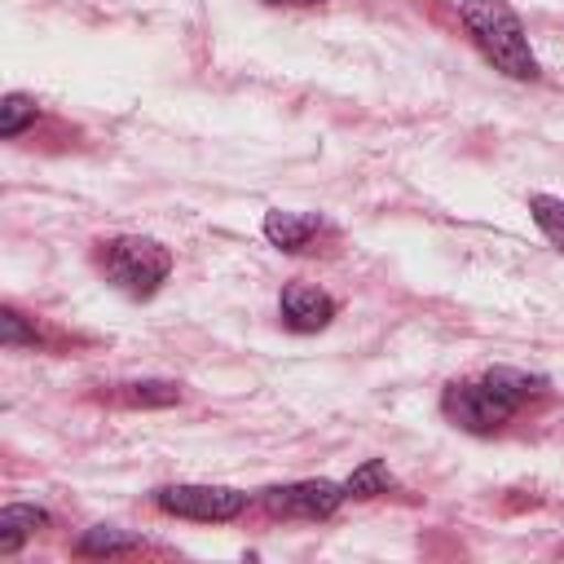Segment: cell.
<instances>
[{
  "label": "cell",
  "mask_w": 564,
  "mask_h": 564,
  "mask_svg": "<svg viewBox=\"0 0 564 564\" xmlns=\"http://www.w3.org/2000/svg\"><path fill=\"white\" fill-rule=\"evenodd\" d=\"M264 4H322V0H264Z\"/></svg>",
  "instance_id": "obj_16"
},
{
  "label": "cell",
  "mask_w": 564,
  "mask_h": 564,
  "mask_svg": "<svg viewBox=\"0 0 564 564\" xmlns=\"http://www.w3.org/2000/svg\"><path fill=\"white\" fill-rule=\"evenodd\" d=\"M0 339H4L9 348H13V344H35V330H26L13 308H0Z\"/></svg>",
  "instance_id": "obj_15"
},
{
  "label": "cell",
  "mask_w": 564,
  "mask_h": 564,
  "mask_svg": "<svg viewBox=\"0 0 564 564\" xmlns=\"http://www.w3.org/2000/svg\"><path fill=\"white\" fill-rule=\"evenodd\" d=\"M330 317H335V300L322 286H313V282H286L282 286V322L291 330L308 335V330H322Z\"/></svg>",
  "instance_id": "obj_6"
},
{
  "label": "cell",
  "mask_w": 564,
  "mask_h": 564,
  "mask_svg": "<svg viewBox=\"0 0 564 564\" xmlns=\"http://www.w3.org/2000/svg\"><path fill=\"white\" fill-rule=\"evenodd\" d=\"M485 383H489L494 392H502L507 401H516V405H524L533 392H542V379H533V375H524V370H511V366H494V370L485 375Z\"/></svg>",
  "instance_id": "obj_10"
},
{
  "label": "cell",
  "mask_w": 564,
  "mask_h": 564,
  "mask_svg": "<svg viewBox=\"0 0 564 564\" xmlns=\"http://www.w3.org/2000/svg\"><path fill=\"white\" fill-rule=\"evenodd\" d=\"M101 269H106V278H110L119 291L145 300V295H154L159 282L172 273V251H167L163 242H154V238L123 234V238H110V242L101 247Z\"/></svg>",
  "instance_id": "obj_2"
},
{
  "label": "cell",
  "mask_w": 564,
  "mask_h": 564,
  "mask_svg": "<svg viewBox=\"0 0 564 564\" xmlns=\"http://www.w3.org/2000/svg\"><path fill=\"white\" fill-rule=\"evenodd\" d=\"M176 397H181V388L167 379H141V383L123 388V401H132V405H172Z\"/></svg>",
  "instance_id": "obj_14"
},
{
  "label": "cell",
  "mask_w": 564,
  "mask_h": 564,
  "mask_svg": "<svg viewBox=\"0 0 564 564\" xmlns=\"http://www.w3.org/2000/svg\"><path fill=\"white\" fill-rule=\"evenodd\" d=\"M141 546V538H132V533H119V529H88L84 538H79V555H123V551H137Z\"/></svg>",
  "instance_id": "obj_11"
},
{
  "label": "cell",
  "mask_w": 564,
  "mask_h": 564,
  "mask_svg": "<svg viewBox=\"0 0 564 564\" xmlns=\"http://www.w3.org/2000/svg\"><path fill=\"white\" fill-rule=\"evenodd\" d=\"M516 410H520V405L507 401L502 392H494L485 379H476V383H454V388L445 392V414H449L458 427H467V432H498Z\"/></svg>",
  "instance_id": "obj_4"
},
{
  "label": "cell",
  "mask_w": 564,
  "mask_h": 564,
  "mask_svg": "<svg viewBox=\"0 0 564 564\" xmlns=\"http://www.w3.org/2000/svg\"><path fill=\"white\" fill-rule=\"evenodd\" d=\"M467 35L476 40V48L511 79H538V57L529 48L524 22L507 0H463L458 9Z\"/></svg>",
  "instance_id": "obj_1"
},
{
  "label": "cell",
  "mask_w": 564,
  "mask_h": 564,
  "mask_svg": "<svg viewBox=\"0 0 564 564\" xmlns=\"http://www.w3.org/2000/svg\"><path fill=\"white\" fill-rule=\"evenodd\" d=\"M344 498L348 489L335 480H295V485H273L260 494V502L273 516H300V520H326L339 511Z\"/></svg>",
  "instance_id": "obj_5"
},
{
  "label": "cell",
  "mask_w": 564,
  "mask_h": 564,
  "mask_svg": "<svg viewBox=\"0 0 564 564\" xmlns=\"http://www.w3.org/2000/svg\"><path fill=\"white\" fill-rule=\"evenodd\" d=\"M529 212L538 220V229L564 251V198H551V194H533L529 198Z\"/></svg>",
  "instance_id": "obj_12"
},
{
  "label": "cell",
  "mask_w": 564,
  "mask_h": 564,
  "mask_svg": "<svg viewBox=\"0 0 564 564\" xmlns=\"http://www.w3.org/2000/svg\"><path fill=\"white\" fill-rule=\"evenodd\" d=\"M313 234H317V220H313V216L282 212V207L264 212V238H269L273 247H282V251H304V242H308Z\"/></svg>",
  "instance_id": "obj_7"
},
{
  "label": "cell",
  "mask_w": 564,
  "mask_h": 564,
  "mask_svg": "<svg viewBox=\"0 0 564 564\" xmlns=\"http://www.w3.org/2000/svg\"><path fill=\"white\" fill-rule=\"evenodd\" d=\"M35 115H40V106L26 93H9L0 101V137H18L26 123H35Z\"/></svg>",
  "instance_id": "obj_13"
},
{
  "label": "cell",
  "mask_w": 564,
  "mask_h": 564,
  "mask_svg": "<svg viewBox=\"0 0 564 564\" xmlns=\"http://www.w3.org/2000/svg\"><path fill=\"white\" fill-rule=\"evenodd\" d=\"M154 502L167 516L203 520V524H225V520L247 511V494L234 489V485H163L154 494Z\"/></svg>",
  "instance_id": "obj_3"
},
{
  "label": "cell",
  "mask_w": 564,
  "mask_h": 564,
  "mask_svg": "<svg viewBox=\"0 0 564 564\" xmlns=\"http://www.w3.org/2000/svg\"><path fill=\"white\" fill-rule=\"evenodd\" d=\"M48 524V511H40V507H22V502H13V507H4L0 511V555H13L35 529H44Z\"/></svg>",
  "instance_id": "obj_8"
},
{
  "label": "cell",
  "mask_w": 564,
  "mask_h": 564,
  "mask_svg": "<svg viewBox=\"0 0 564 564\" xmlns=\"http://www.w3.org/2000/svg\"><path fill=\"white\" fill-rule=\"evenodd\" d=\"M344 489H348V498H379V494L392 489V471H388L383 458H366V463L344 480Z\"/></svg>",
  "instance_id": "obj_9"
}]
</instances>
